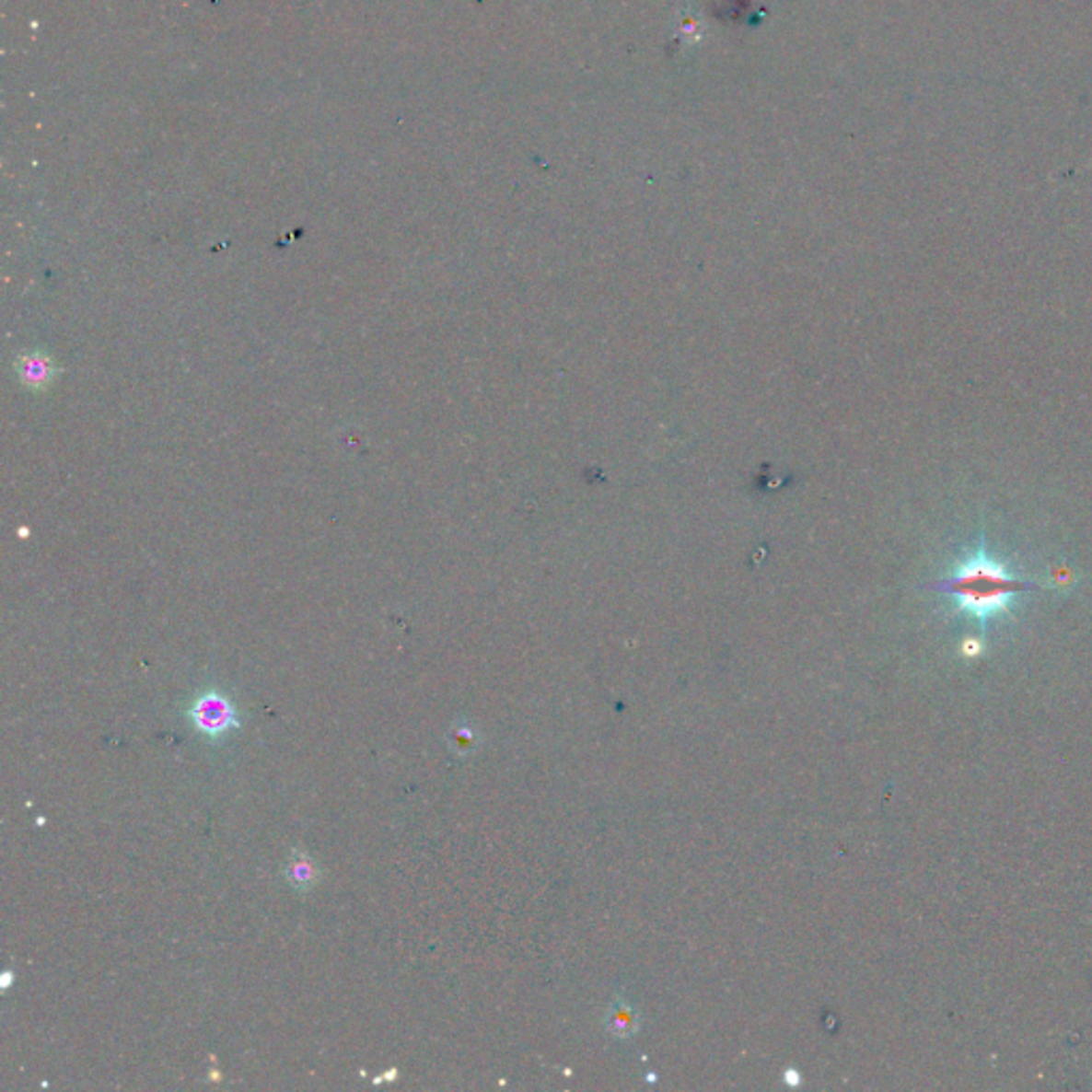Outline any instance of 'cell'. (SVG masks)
<instances>
[{
  "label": "cell",
  "instance_id": "3957f363",
  "mask_svg": "<svg viewBox=\"0 0 1092 1092\" xmlns=\"http://www.w3.org/2000/svg\"><path fill=\"white\" fill-rule=\"evenodd\" d=\"M285 877L288 881V886H293V889L306 894L309 889H314L316 883H319L320 871L319 866H316L312 855L303 852V849H295L286 860Z\"/></svg>",
  "mask_w": 1092,
  "mask_h": 1092
},
{
  "label": "cell",
  "instance_id": "6da1fadb",
  "mask_svg": "<svg viewBox=\"0 0 1092 1092\" xmlns=\"http://www.w3.org/2000/svg\"><path fill=\"white\" fill-rule=\"evenodd\" d=\"M1035 589H1040V585L1017 578L1001 559L988 551L983 538L980 546L962 559L946 581L935 585V591L946 593L954 599L960 612L980 623L1005 615L1017 593Z\"/></svg>",
  "mask_w": 1092,
  "mask_h": 1092
},
{
  "label": "cell",
  "instance_id": "277c9868",
  "mask_svg": "<svg viewBox=\"0 0 1092 1092\" xmlns=\"http://www.w3.org/2000/svg\"><path fill=\"white\" fill-rule=\"evenodd\" d=\"M17 372H19V378L26 382V387L41 389V387H47V382L53 380V372H56V367H53L50 356L35 353V354H26L17 361Z\"/></svg>",
  "mask_w": 1092,
  "mask_h": 1092
},
{
  "label": "cell",
  "instance_id": "7a4b0ae2",
  "mask_svg": "<svg viewBox=\"0 0 1092 1092\" xmlns=\"http://www.w3.org/2000/svg\"><path fill=\"white\" fill-rule=\"evenodd\" d=\"M186 717L191 721L192 730L212 745L222 743L228 732L241 727L238 706L218 687L199 691L188 706Z\"/></svg>",
  "mask_w": 1092,
  "mask_h": 1092
}]
</instances>
